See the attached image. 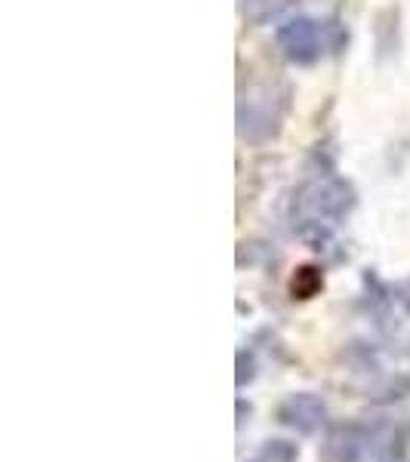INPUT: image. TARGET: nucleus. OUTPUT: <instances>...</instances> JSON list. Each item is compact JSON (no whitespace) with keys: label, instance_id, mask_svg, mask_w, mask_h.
<instances>
[{"label":"nucleus","instance_id":"obj_1","mask_svg":"<svg viewBox=\"0 0 410 462\" xmlns=\"http://www.w3.org/2000/svg\"><path fill=\"white\" fill-rule=\"evenodd\" d=\"M358 195L352 182L340 176H321L305 182L294 195V222H321V226L333 228L355 210Z\"/></svg>","mask_w":410,"mask_h":462},{"label":"nucleus","instance_id":"obj_2","mask_svg":"<svg viewBox=\"0 0 410 462\" xmlns=\"http://www.w3.org/2000/svg\"><path fill=\"white\" fill-rule=\"evenodd\" d=\"M392 422H331L324 429L318 459L321 462H368L377 459Z\"/></svg>","mask_w":410,"mask_h":462},{"label":"nucleus","instance_id":"obj_10","mask_svg":"<svg viewBox=\"0 0 410 462\" xmlns=\"http://www.w3.org/2000/svg\"><path fill=\"white\" fill-rule=\"evenodd\" d=\"M235 410H238V420H235V426H238V429H244V426H247V422H250V416H253L250 401L238 398V401H235Z\"/></svg>","mask_w":410,"mask_h":462},{"label":"nucleus","instance_id":"obj_11","mask_svg":"<svg viewBox=\"0 0 410 462\" xmlns=\"http://www.w3.org/2000/svg\"><path fill=\"white\" fill-rule=\"evenodd\" d=\"M395 293H398V302L405 305V311L410 315V281H405V284H401L398 290H395Z\"/></svg>","mask_w":410,"mask_h":462},{"label":"nucleus","instance_id":"obj_7","mask_svg":"<svg viewBox=\"0 0 410 462\" xmlns=\"http://www.w3.org/2000/svg\"><path fill=\"white\" fill-rule=\"evenodd\" d=\"M300 459V447L294 441H284V438H268L263 441L256 453L247 462H296Z\"/></svg>","mask_w":410,"mask_h":462},{"label":"nucleus","instance_id":"obj_6","mask_svg":"<svg viewBox=\"0 0 410 462\" xmlns=\"http://www.w3.org/2000/svg\"><path fill=\"white\" fill-rule=\"evenodd\" d=\"M290 300H315L318 293L324 290V272L318 265H300L290 278Z\"/></svg>","mask_w":410,"mask_h":462},{"label":"nucleus","instance_id":"obj_5","mask_svg":"<svg viewBox=\"0 0 410 462\" xmlns=\"http://www.w3.org/2000/svg\"><path fill=\"white\" fill-rule=\"evenodd\" d=\"M238 133L241 139L250 143H266L278 133V117L272 115V108H256V106H244L238 108Z\"/></svg>","mask_w":410,"mask_h":462},{"label":"nucleus","instance_id":"obj_4","mask_svg":"<svg viewBox=\"0 0 410 462\" xmlns=\"http://www.w3.org/2000/svg\"><path fill=\"white\" fill-rule=\"evenodd\" d=\"M275 420L296 435H318L331 426V410L315 392H294L275 407Z\"/></svg>","mask_w":410,"mask_h":462},{"label":"nucleus","instance_id":"obj_3","mask_svg":"<svg viewBox=\"0 0 410 462\" xmlns=\"http://www.w3.org/2000/svg\"><path fill=\"white\" fill-rule=\"evenodd\" d=\"M349 41L342 28L321 25L315 19H290L287 25L278 28V50L287 62L294 65H312L324 56V50H340Z\"/></svg>","mask_w":410,"mask_h":462},{"label":"nucleus","instance_id":"obj_9","mask_svg":"<svg viewBox=\"0 0 410 462\" xmlns=\"http://www.w3.org/2000/svg\"><path fill=\"white\" fill-rule=\"evenodd\" d=\"M256 374H259L256 355H253L250 348H241V352L235 355V385H238V392L247 389L253 379H256Z\"/></svg>","mask_w":410,"mask_h":462},{"label":"nucleus","instance_id":"obj_8","mask_svg":"<svg viewBox=\"0 0 410 462\" xmlns=\"http://www.w3.org/2000/svg\"><path fill=\"white\" fill-rule=\"evenodd\" d=\"M374 462H410V429L392 426L389 438H386L383 450Z\"/></svg>","mask_w":410,"mask_h":462}]
</instances>
